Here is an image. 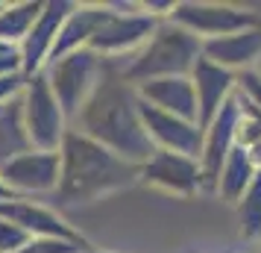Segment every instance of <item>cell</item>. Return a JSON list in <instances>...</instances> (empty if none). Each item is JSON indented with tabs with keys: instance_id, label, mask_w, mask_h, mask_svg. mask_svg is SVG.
Returning a JSON list of instances; mask_svg holds the SVG:
<instances>
[{
	"instance_id": "obj_1",
	"label": "cell",
	"mask_w": 261,
	"mask_h": 253,
	"mask_svg": "<svg viewBox=\"0 0 261 253\" xmlns=\"http://www.w3.org/2000/svg\"><path fill=\"white\" fill-rule=\"evenodd\" d=\"M71 130H80L132 165L147 162L155 150L138 115V91L120 77L118 59H103V74Z\"/></svg>"
},
{
	"instance_id": "obj_2",
	"label": "cell",
	"mask_w": 261,
	"mask_h": 253,
	"mask_svg": "<svg viewBox=\"0 0 261 253\" xmlns=\"http://www.w3.org/2000/svg\"><path fill=\"white\" fill-rule=\"evenodd\" d=\"M59 186H56V203L59 206H80L94 203L103 194L120 192L126 186L138 182V165L123 162L103 145L91 142L80 130H71L59 145Z\"/></svg>"
},
{
	"instance_id": "obj_3",
	"label": "cell",
	"mask_w": 261,
	"mask_h": 253,
	"mask_svg": "<svg viewBox=\"0 0 261 253\" xmlns=\"http://www.w3.org/2000/svg\"><path fill=\"white\" fill-rule=\"evenodd\" d=\"M197 59H202V38L182 30L173 21H159L153 36L141 48L120 56V77L129 85H141L162 77H191Z\"/></svg>"
},
{
	"instance_id": "obj_4",
	"label": "cell",
	"mask_w": 261,
	"mask_h": 253,
	"mask_svg": "<svg viewBox=\"0 0 261 253\" xmlns=\"http://www.w3.org/2000/svg\"><path fill=\"white\" fill-rule=\"evenodd\" d=\"M44 74H47V83L53 88L56 100H59V109L65 115V121L73 124L76 115H80V109L85 106V100L94 91L100 74H103V59L97 56L94 50L83 48V50H73L68 56L44 65Z\"/></svg>"
},
{
	"instance_id": "obj_5",
	"label": "cell",
	"mask_w": 261,
	"mask_h": 253,
	"mask_svg": "<svg viewBox=\"0 0 261 253\" xmlns=\"http://www.w3.org/2000/svg\"><path fill=\"white\" fill-rule=\"evenodd\" d=\"M109 18L88 41V50H94L100 59H120L135 53L159 27V18L144 12L141 3H109Z\"/></svg>"
},
{
	"instance_id": "obj_6",
	"label": "cell",
	"mask_w": 261,
	"mask_h": 253,
	"mask_svg": "<svg viewBox=\"0 0 261 253\" xmlns=\"http://www.w3.org/2000/svg\"><path fill=\"white\" fill-rule=\"evenodd\" d=\"M21 112H24V127L33 142V150H59L62 139L68 133V121L62 115L59 100L53 95L44 71L27 77Z\"/></svg>"
},
{
	"instance_id": "obj_7",
	"label": "cell",
	"mask_w": 261,
	"mask_h": 253,
	"mask_svg": "<svg viewBox=\"0 0 261 253\" xmlns=\"http://www.w3.org/2000/svg\"><path fill=\"white\" fill-rule=\"evenodd\" d=\"M167 21L179 24L182 30L194 33L202 41L261 27V18L249 9H241V6H232V3H188V0L173 3Z\"/></svg>"
},
{
	"instance_id": "obj_8",
	"label": "cell",
	"mask_w": 261,
	"mask_h": 253,
	"mask_svg": "<svg viewBox=\"0 0 261 253\" xmlns=\"http://www.w3.org/2000/svg\"><path fill=\"white\" fill-rule=\"evenodd\" d=\"M59 150H27L0 168V182L15 194H53L59 186Z\"/></svg>"
},
{
	"instance_id": "obj_9",
	"label": "cell",
	"mask_w": 261,
	"mask_h": 253,
	"mask_svg": "<svg viewBox=\"0 0 261 253\" xmlns=\"http://www.w3.org/2000/svg\"><path fill=\"white\" fill-rule=\"evenodd\" d=\"M0 218L15 224V227H21L30 239H59V241L80 244V247H91L85 236H80L71 224H65V218L56 209L38 203V200H30V197L0 200Z\"/></svg>"
},
{
	"instance_id": "obj_10",
	"label": "cell",
	"mask_w": 261,
	"mask_h": 253,
	"mask_svg": "<svg viewBox=\"0 0 261 253\" xmlns=\"http://www.w3.org/2000/svg\"><path fill=\"white\" fill-rule=\"evenodd\" d=\"M138 182L162 189L167 194L191 197V194H197L202 189V171L197 159L155 147L153 156L138 165Z\"/></svg>"
},
{
	"instance_id": "obj_11",
	"label": "cell",
	"mask_w": 261,
	"mask_h": 253,
	"mask_svg": "<svg viewBox=\"0 0 261 253\" xmlns=\"http://www.w3.org/2000/svg\"><path fill=\"white\" fill-rule=\"evenodd\" d=\"M241 115V103H238V91L226 100L217 118L208 124V130L202 133V150H200V171H202V189L205 192H217V177L223 168L229 150L235 147V121Z\"/></svg>"
},
{
	"instance_id": "obj_12",
	"label": "cell",
	"mask_w": 261,
	"mask_h": 253,
	"mask_svg": "<svg viewBox=\"0 0 261 253\" xmlns=\"http://www.w3.org/2000/svg\"><path fill=\"white\" fill-rule=\"evenodd\" d=\"M138 115L150 142L162 150H173L182 156H191L200 162V150H202V130L191 121H182L176 115H167L162 109H153L150 103H144L138 97Z\"/></svg>"
},
{
	"instance_id": "obj_13",
	"label": "cell",
	"mask_w": 261,
	"mask_h": 253,
	"mask_svg": "<svg viewBox=\"0 0 261 253\" xmlns=\"http://www.w3.org/2000/svg\"><path fill=\"white\" fill-rule=\"evenodd\" d=\"M76 3H68V0H50L41 6L33 30L27 33V38L21 41V62H24V77H33V74L44 71V65L50 59V50H53V41L59 36V27L65 24V18L71 15V9Z\"/></svg>"
},
{
	"instance_id": "obj_14",
	"label": "cell",
	"mask_w": 261,
	"mask_h": 253,
	"mask_svg": "<svg viewBox=\"0 0 261 253\" xmlns=\"http://www.w3.org/2000/svg\"><path fill=\"white\" fill-rule=\"evenodd\" d=\"M191 85H194V97H197V127L205 133L208 124L217 118L220 106L235 91V74L217 68L208 59H197L194 71H191Z\"/></svg>"
},
{
	"instance_id": "obj_15",
	"label": "cell",
	"mask_w": 261,
	"mask_h": 253,
	"mask_svg": "<svg viewBox=\"0 0 261 253\" xmlns=\"http://www.w3.org/2000/svg\"><path fill=\"white\" fill-rule=\"evenodd\" d=\"M202 59H208L217 68H226L232 74L249 71L261 59V27L241 30L232 36L205 38L202 41Z\"/></svg>"
},
{
	"instance_id": "obj_16",
	"label": "cell",
	"mask_w": 261,
	"mask_h": 253,
	"mask_svg": "<svg viewBox=\"0 0 261 253\" xmlns=\"http://www.w3.org/2000/svg\"><path fill=\"white\" fill-rule=\"evenodd\" d=\"M135 91L144 103L153 109H162L167 115H176L182 121L197 124V97H194V85L191 77H162V80H150V83L135 85Z\"/></svg>"
},
{
	"instance_id": "obj_17",
	"label": "cell",
	"mask_w": 261,
	"mask_h": 253,
	"mask_svg": "<svg viewBox=\"0 0 261 253\" xmlns=\"http://www.w3.org/2000/svg\"><path fill=\"white\" fill-rule=\"evenodd\" d=\"M109 12H112L109 3H76L71 9V15L65 18V24L59 27V36L53 41L47 65L62 59V56H68V53H73V50L88 48L91 36L97 33V27L109 18Z\"/></svg>"
},
{
	"instance_id": "obj_18",
	"label": "cell",
	"mask_w": 261,
	"mask_h": 253,
	"mask_svg": "<svg viewBox=\"0 0 261 253\" xmlns=\"http://www.w3.org/2000/svg\"><path fill=\"white\" fill-rule=\"evenodd\" d=\"M33 150V142L24 127V112H21V97L0 106V168L15 156Z\"/></svg>"
},
{
	"instance_id": "obj_19",
	"label": "cell",
	"mask_w": 261,
	"mask_h": 253,
	"mask_svg": "<svg viewBox=\"0 0 261 253\" xmlns=\"http://www.w3.org/2000/svg\"><path fill=\"white\" fill-rule=\"evenodd\" d=\"M255 177V168L249 162L247 150L244 147H232L229 156H226L223 168H220V177H217V194L229 200V203H238L241 194L247 192V186Z\"/></svg>"
},
{
	"instance_id": "obj_20",
	"label": "cell",
	"mask_w": 261,
	"mask_h": 253,
	"mask_svg": "<svg viewBox=\"0 0 261 253\" xmlns=\"http://www.w3.org/2000/svg\"><path fill=\"white\" fill-rule=\"evenodd\" d=\"M44 3H6L0 9V41H9V44H21L27 38V33L33 30L38 12H41Z\"/></svg>"
},
{
	"instance_id": "obj_21",
	"label": "cell",
	"mask_w": 261,
	"mask_h": 253,
	"mask_svg": "<svg viewBox=\"0 0 261 253\" xmlns=\"http://www.w3.org/2000/svg\"><path fill=\"white\" fill-rule=\"evenodd\" d=\"M238 221H241V233L244 239L258 241L261 239V171H255L252 182L247 186V192L238 200Z\"/></svg>"
},
{
	"instance_id": "obj_22",
	"label": "cell",
	"mask_w": 261,
	"mask_h": 253,
	"mask_svg": "<svg viewBox=\"0 0 261 253\" xmlns=\"http://www.w3.org/2000/svg\"><path fill=\"white\" fill-rule=\"evenodd\" d=\"M30 241L33 239L21 227H15V224L0 218V253H18V250H24Z\"/></svg>"
},
{
	"instance_id": "obj_23",
	"label": "cell",
	"mask_w": 261,
	"mask_h": 253,
	"mask_svg": "<svg viewBox=\"0 0 261 253\" xmlns=\"http://www.w3.org/2000/svg\"><path fill=\"white\" fill-rule=\"evenodd\" d=\"M85 247L80 244H71V241H59V239H33L24 250L18 253H80Z\"/></svg>"
},
{
	"instance_id": "obj_24",
	"label": "cell",
	"mask_w": 261,
	"mask_h": 253,
	"mask_svg": "<svg viewBox=\"0 0 261 253\" xmlns=\"http://www.w3.org/2000/svg\"><path fill=\"white\" fill-rule=\"evenodd\" d=\"M24 85H27L24 74H9V77H0V106H6V103L18 100V97L24 95Z\"/></svg>"
},
{
	"instance_id": "obj_25",
	"label": "cell",
	"mask_w": 261,
	"mask_h": 253,
	"mask_svg": "<svg viewBox=\"0 0 261 253\" xmlns=\"http://www.w3.org/2000/svg\"><path fill=\"white\" fill-rule=\"evenodd\" d=\"M247 156H249V162H252V168L261 171V139L255 142V145L247 147Z\"/></svg>"
},
{
	"instance_id": "obj_26",
	"label": "cell",
	"mask_w": 261,
	"mask_h": 253,
	"mask_svg": "<svg viewBox=\"0 0 261 253\" xmlns=\"http://www.w3.org/2000/svg\"><path fill=\"white\" fill-rule=\"evenodd\" d=\"M9 197H15V194L9 192V189H6V186H3V182H0V200H9Z\"/></svg>"
},
{
	"instance_id": "obj_27",
	"label": "cell",
	"mask_w": 261,
	"mask_h": 253,
	"mask_svg": "<svg viewBox=\"0 0 261 253\" xmlns=\"http://www.w3.org/2000/svg\"><path fill=\"white\" fill-rule=\"evenodd\" d=\"M80 253H109V250H91V247H85V250H80Z\"/></svg>"
},
{
	"instance_id": "obj_28",
	"label": "cell",
	"mask_w": 261,
	"mask_h": 253,
	"mask_svg": "<svg viewBox=\"0 0 261 253\" xmlns=\"http://www.w3.org/2000/svg\"><path fill=\"white\" fill-rule=\"evenodd\" d=\"M258 241H261V239H258ZM258 253H261V247H258Z\"/></svg>"
}]
</instances>
